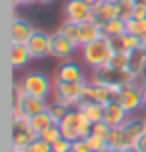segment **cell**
<instances>
[{"mask_svg": "<svg viewBox=\"0 0 146 152\" xmlns=\"http://www.w3.org/2000/svg\"><path fill=\"white\" fill-rule=\"evenodd\" d=\"M114 44L108 36H100L98 40L94 42H88L80 48V54H82V60L90 70H98L102 66H106L110 58L114 56Z\"/></svg>", "mask_w": 146, "mask_h": 152, "instance_id": "obj_1", "label": "cell"}, {"mask_svg": "<svg viewBox=\"0 0 146 152\" xmlns=\"http://www.w3.org/2000/svg\"><path fill=\"white\" fill-rule=\"evenodd\" d=\"M20 84H22L24 92L28 96H36V98H44V100H48V96H52L54 82L48 78V74L40 72V70L26 72L20 78Z\"/></svg>", "mask_w": 146, "mask_h": 152, "instance_id": "obj_2", "label": "cell"}, {"mask_svg": "<svg viewBox=\"0 0 146 152\" xmlns=\"http://www.w3.org/2000/svg\"><path fill=\"white\" fill-rule=\"evenodd\" d=\"M132 78V72L130 70H116V68H110V66H102L98 70H92V82L96 84H102V86H110L114 90H120V86L128 84Z\"/></svg>", "mask_w": 146, "mask_h": 152, "instance_id": "obj_3", "label": "cell"}, {"mask_svg": "<svg viewBox=\"0 0 146 152\" xmlns=\"http://www.w3.org/2000/svg\"><path fill=\"white\" fill-rule=\"evenodd\" d=\"M86 82H54L52 100L54 102H60V104H64V106H68V108H76L80 92H82Z\"/></svg>", "mask_w": 146, "mask_h": 152, "instance_id": "obj_4", "label": "cell"}, {"mask_svg": "<svg viewBox=\"0 0 146 152\" xmlns=\"http://www.w3.org/2000/svg\"><path fill=\"white\" fill-rule=\"evenodd\" d=\"M36 138L40 136L32 130L30 118H24V120L12 124V152H24V148Z\"/></svg>", "mask_w": 146, "mask_h": 152, "instance_id": "obj_5", "label": "cell"}, {"mask_svg": "<svg viewBox=\"0 0 146 152\" xmlns=\"http://www.w3.org/2000/svg\"><path fill=\"white\" fill-rule=\"evenodd\" d=\"M116 102L122 104L128 114H136L138 110H142V90L132 86L130 82L120 86V90L116 92Z\"/></svg>", "mask_w": 146, "mask_h": 152, "instance_id": "obj_6", "label": "cell"}, {"mask_svg": "<svg viewBox=\"0 0 146 152\" xmlns=\"http://www.w3.org/2000/svg\"><path fill=\"white\" fill-rule=\"evenodd\" d=\"M94 18V8L86 4L84 0H66L64 4V20H70L74 24L86 22Z\"/></svg>", "mask_w": 146, "mask_h": 152, "instance_id": "obj_7", "label": "cell"}, {"mask_svg": "<svg viewBox=\"0 0 146 152\" xmlns=\"http://www.w3.org/2000/svg\"><path fill=\"white\" fill-rule=\"evenodd\" d=\"M54 82H86V74L80 64L64 60L54 72Z\"/></svg>", "mask_w": 146, "mask_h": 152, "instance_id": "obj_8", "label": "cell"}, {"mask_svg": "<svg viewBox=\"0 0 146 152\" xmlns=\"http://www.w3.org/2000/svg\"><path fill=\"white\" fill-rule=\"evenodd\" d=\"M80 46L76 42L68 40L58 32H52V42H50V56L58 58V60H70V56L76 52Z\"/></svg>", "mask_w": 146, "mask_h": 152, "instance_id": "obj_9", "label": "cell"}, {"mask_svg": "<svg viewBox=\"0 0 146 152\" xmlns=\"http://www.w3.org/2000/svg\"><path fill=\"white\" fill-rule=\"evenodd\" d=\"M50 42H52V34L44 30H36L30 36V40L26 42V46L30 50L32 58H46V56H50Z\"/></svg>", "mask_w": 146, "mask_h": 152, "instance_id": "obj_10", "label": "cell"}, {"mask_svg": "<svg viewBox=\"0 0 146 152\" xmlns=\"http://www.w3.org/2000/svg\"><path fill=\"white\" fill-rule=\"evenodd\" d=\"M60 126V132H62V138H66L70 142H76L80 140V112L78 108H70V112L66 114V118L58 124Z\"/></svg>", "mask_w": 146, "mask_h": 152, "instance_id": "obj_11", "label": "cell"}, {"mask_svg": "<svg viewBox=\"0 0 146 152\" xmlns=\"http://www.w3.org/2000/svg\"><path fill=\"white\" fill-rule=\"evenodd\" d=\"M114 18H122V4H112V2H100L94 6V22L104 28V24L114 20Z\"/></svg>", "mask_w": 146, "mask_h": 152, "instance_id": "obj_12", "label": "cell"}, {"mask_svg": "<svg viewBox=\"0 0 146 152\" xmlns=\"http://www.w3.org/2000/svg\"><path fill=\"white\" fill-rule=\"evenodd\" d=\"M122 128V134H124V140H126V146H134L138 142V138L146 132V122H144V116H130Z\"/></svg>", "mask_w": 146, "mask_h": 152, "instance_id": "obj_13", "label": "cell"}, {"mask_svg": "<svg viewBox=\"0 0 146 152\" xmlns=\"http://www.w3.org/2000/svg\"><path fill=\"white\" fill-rule=\"evenodd\" d=\"M34 32H36V28L30 22H26L24 18H12V24H10L12 44H26Z\"/></svg>", "mask_w": 146, "mask_h": 152, "instance_id": "obj_14", "label": "cell"}, {"mask_svg": "<svg viewBox=\"0 0 146 152\" xmlns=\"http://www.w3.org/2000/svg\"><path fill=\"white\" fill-rule=\"evenodd\" d=\"M130 116L132 114H128V110H126L122 104H118L116 100L104 106V122H108L112 128H120V126H124Z\"/></svg>", "mask_w": 146, "mask_h": 152, "instance_id": "obj_15", "label": "cell"}, {"mask_svg": "<svg viewBox=\"0 0 146 152\" xmlns=\"http://www.w3.org/2000/svg\"><path fill=\"white\" fill-rule=\"evenodd\" d=\"M100 36H104V32H102V26L94 22V20H86V22H80L78 24V32H76V44L82 48L84 44L88 42H94V40H98Z\"/></svg>", "mask_w": 146, "mask_h": 152, "instance_id": "obj_16", "label": "cell"}, {"mask_svg": "<svg viewBox=\"0 0 146 152\" xmlns=\"http://www.w3.org/2000/svg\"><path fill=\"white\" fill-rule=\"evenodd\" d=\"M14 96L18 98L24 114H26L28 118H30V116H36V114H40V112H46L48 106H50L48 100H44V98H36V96H28V94H24V96L14 94Z\"/></svg>", "mask_w": 146, "mask_h": 152, "instance_id": "obj_17", "label": "cell"}, {"mask_svg": "<svg viewBox=\"0 0 146 152\" xmlns=\"http://www.w3.org/2000/svg\"><path fill=\"white\" fill-rule=\"evenodd\" d=\"M32 60V54L26 44H12L10 48V64L14 70H20L24 66H28V62Z\"/></svg>", "mask_w": 146, "mask_h": 152, "instance_id": "obj_18", "label": "cell"}, {"mask_svg": "<svg viewBox=\"0 0 146 152\" xmlns=\"http://www.w3.org/2000/svg\"><path fill=\"white\" fill-rule=\"evenodd\" d=\"M112 44H114L116 52H132V50H136V48L142 46V38L134 36V34H130V32H126L124 36L112 40Z\"/></svg>", "mask_w": 146, "mask_h": 152, "instance_id": "obj_19", "label": "cell"}, {"mask_svg": "<svg viewBox=\"0 0 146 152\" xmlns=\"http://www.w3.org/2000/svg\"><path fill=\"white\" fill-rule=\"evenodd\" d=\"M128 70L132 74H142L146 70V50L142 46L128 52Z\"/></svg>", "mask_w": 146, "mask_h": 152, "instance_id": "obj_20", "label": "cell"}, {"mask_svg": "<svg viewBox=\"0 0 146 152\" xmlns=\"http://www.w3.org/2000/svg\"><path fill=\"white\" fill-rule=\"evenodd\" d=\"M104 36H108L110 40H116V38L124 36L126 32H128V26H126V20L124 18H114V20H110V22L104 24Z\"/></svg>", "mask_w": 146, "mask_h": 152, "instance_id": "obj_21", "label": "cell"}, {"mask_svg": "<svg viewBox=\"0 0 146 152\" xmlns=\"http://www.w3.org/2000/svg\"><path fill=\"white\" fill-rule=\"evenodd\" d=\"M80 112L84 114L88 120L96 124V122L104 120V104H98V102H90V104H84V106L78 108Z\"/></svg>", "mask_w": 146, "mask_h": 152, "instance_id": "obj_22", "label": "cell"}, {"mask_svg": "<svg viewBox=\"0 0 146 152\" xmlns=\"http://www.w3.org/2000/svg\"><path fill=\"white\" fill-rule=\"evenodd\" d=\"M52 124H54V120H52V116H50L48 110L46 112L36 114V116H30V126H32V130H34L38 136L48 128V126H52Z\"/></svg>", "mask_w": 146, "mask_h": 152, "instance_id": "obj_23", "label": "cell"}, {"mask_svg": "<svg viewBox=\"0 0 146 152\" xmlns=\"http://www.w3.org/2000/svg\"><path fill=\"white\" fill-rule=\"evenodd\" d=\"M48 112H50V116H52L54 124H60L64 118H66V114L70 112L68 106H64V104H60V102H50V106H48Z\"/></svg>", "mask_w": 146, "mask_h": 152, "instance_id": "obj_24", "label": "cell"}, {"mask_svg": "<svg viewBox=\"0 0 146 152\" xmlns=\"http://www.w3.org/2000/svg\"><path fill=\"white\" fill-rule=\"evenodd\" d=\"M126 26H128V32L134 36H146V18H130L126 20Z\"/></svg>", "mask_w": 146, "mask_h": 152, "instance_id": "obj_25", "label": "cell"}, {"mask_svg": "<svg viewBox=\"0 0 146 152\" xmlns=\"http://www.w3.org/2000/svg\"><path fill=\"white\" fill-rule=\"evenodd\" d=\"M86 144L92 152H104L108 148V140L102 136H96V134H90V136H86Z\"/></svg>", "mask_w": 146, "mask_h": 152, "instance_id": "obj_26", "label": "cell"}, {"mask_svg": "<svg viewBox=\"0 0 146 152\" xmlns=\"http://www.w3.org/2000/svg\"><path fill=\"white\" fill-rule=\"evenodd\" d=\"M106 66L116 70H128V52H114V56L110 58Z\"/></svg>", "mask_w": 146, "mask_h": 152, "instance_id": "obj_27", "label": "cell"}, {"mask_svg": "<svg viewBox=\"0 0 146 152\" xmlns=\"http://www.w3.org/2000/svg\"><path fill=\"white\" fill-rule=\"evenodd\" d=\"M58 34H62V36H66L68 40H72V42H76V32H78V24L70 22V20H64V22L58 26Z\"/></svg>", "mask_w": 146, "mask_h": 152, "instance_id": "obj_28", "label": "cell"}, {"mask_svg": "<svg viewBox=\"0 0 146 152\" xmlns=\"http://www.w3.org/2000/svg\"><path fill=\"white\" fill-rule=\"evenodd\" d=\"M108 148H126L122 128H112L110 136H108Z\"/></svg>", "mask_w": 146, "mask_h": 152, "instance_id": "obj_29", "label": "cell"}, {"mask_svg": "<svg viewBox=\"0 0 146 152\" xmlns=\"http://www.w3.org/2000/svg\"><path fill=\"white\" fill-rule=\"evenodd\" d=\"M40 138L42 140H46L48 144H54V142H58L62 138V132H60V126L58 124H52V126H48L42 134H40Z\"/></svg>", "mask_w": 146, "mask_h": 152, "instance_id": "obj_30", "label": "cell"}, {"mask_svg": "<svg viewBox=\"0 0 146 152\" xmlns=\"http://www.w3.org/2000/svg\"><path fill=\"white\" fill-rule=\"evenodd\" d=\"M24 152H52V144H48L42 138H36V140H32L30 144L24 148Z\"/></svg>", "mask_w": 146, "mask_h": 152, "instance_id": "obj_31", "label": "cell"}, {"mask_svg": "<svg viewBox=\"0 0 146 152\" xmlns=\"http://www.w3.org/2000/svg\"><path fill=\"white\" fill-rule=\"evenodd\" d=\"M110 132H112V126H110L108 122H104V120L92 124V134H96V136H102V138H106V140H108Z\"/></svg>", "mask_w": 146, "mask_h": 152, "instance_id": "obj_32", "label": "cell"}, {"mask_svg": "<svg viewBox=\"0 0 146 152\" xmlns=\"http://www.w3.org/2000/svg\"><path fill=\"white\" fill-rule=\"evenodd\" d=\"M52 152H72V142L66 138H60L58 142L52 144Z\"/></svg>", "mask_w": 146, "mask_h": 152, "instance_id": "obj_33", "label": "cell"}, {"mask_svg": "<svg viewBox=\"0 0 146 152\" xmlns=\"http://www.w3.org/2000/svg\"><path fill=\"white\" fill-rule=\"evenodd\" d=\"M134 148H136V152H146V132L138 138V142L134 144Z\"/></svg>", "mask_w": 146, "mask_h": 152, "instance_id": "obj_34", "label": "cell"}, {"mask_svg": "<svg viewBox=\"0 0 146 152\" xmlns=\"http://www.w3.org/2000/svg\"><path fill=\"white\" fill-rule=\"evenodd\" d=\"M10 4H12V8H18L24 4V0H10Z\"/></svg>", "mask_w": 146, "mask_h": 152, "instance_id": "obj_35", "label": "cell"}, {"mask_svg": "<svg viewBox=\"0 0 146 152\" xmlns=\"http://www.w3.org/2000/svg\"><path fill=\"white\" fill-rule=\"evenodd\" d=\"M142 108L146 110V84H144V88H142Z\"/></svg>", "mask_w": 146, "mask_h": 152, "instance_id": "obj_36", "label": "cell"}, {"mask_svg": "<svg viewBox=\"0 0 146 152\" xmlns=\"http://www.w3.org/2000/svg\"><path fill=\"white\" fill-rule=\"evenodd\" d=\"M84 2H86V4H90V6H96V4H100V2H102V0H84Z\"/></svg>", "mask_w": 146, "mask_h": 152, "instance_id": "obj_37", "label": "cell"}, {"mask_svg": "<svg viewBox=\"0 0 146 152\" xmlns=\"http://www.w3.org/2000/svg\"><path fill=\"white\" fill-rule=\"evenodd\" d=\"M104 152H124V148H106Z\"/></svg>", "mask_w": 146, "mask_h": 152, "instance_id": "obj_38", "label": "cell"}, {"mask_svg": "<svg viewBox=\"0 0 146 152\" xmlns=\"http://www.w3.org/2000/svg\"><path fill=\"white\" fill-rule=\"evenodd\" d=\"M132 4H134V6H138V4H146V0H132Z\"/></svg>", "mask_w": 146, "mask_h": 152, "instance_id": "obj_39", "label": "cell"}, {"mask_svg": "<svg viewBox=\"0 0 146 152\" xmlns=\"http://www.w3.org/2000/svg\"><path fill=\"white\" fill-rule=\"evenodd\" d=\"M124 152H136V148H134V146H126V148H124Z\"/></svg>", "mask_w": 146, "mask_h": 152, "instance_id": "obj_40", "label": "cell"}, {"mask_svg": "<svg viewBox=\"0 0 146 152\" xmlns=\"http://www.w3.org/2000/svg\"><path fill=\"white\" fill-rule=\"evenodd\" d=\"M104 2H112V4H122L124 0H104Z\"/></svg>", "mask_w": 146, "mask_h": 152, "instance_id": "obj_41", "label": "cell"}, {"mask_svg": "<svg viewBox=\"0 0 146 152\" xmlns=\"http://www.w3.org/2000/svg\"><path fill=\"white\" fill-rule=\"evenodd\" d=\"M36 2H40V4H50V2H54V0H36Z\"/></svg>", "mask_w": 146, "mask_h": 152, "instance_id": "obj_42", "label": "cell"}, {"mask_svg": "<svg viewBox=\"0 0 146 152\" xmlns=\"http://www.w3.org/2000/svg\"><path fill=\"white\" fill-rule=\"evenodd\" d=\"M142 48L146 50V36H142Z\"/></svg>", "mask_w": 146, "mask_h": 152, "instance_id": "obj_43", "label": "cell"}, {"mask_svg": "<svg viewBox=\"0 0 146 152\" xmlns=\"http://www.w3.org/2000/svg\"><path fill=\"white\" fill-rule=\"evenodd\" d=\"M36 0H24V4H34Z\"/></svg>", "mask_w": 146, "mask_h": 152, "instance_id": "obj_44", "label": "cell"}, {"mask_svg": "<svg viewBox=\"0 0 146 152\" xmlns=\"http://www.w3.org/2000/svg\"><path fill=\"white\" fill-rule=\"evenodd\" d=\"M144 122H146V114H144Z\"/></svg>", "mask_w": 146, "mask_h": 152, "instance_id": "obj_45", "label": "cell"}]
</instances>
